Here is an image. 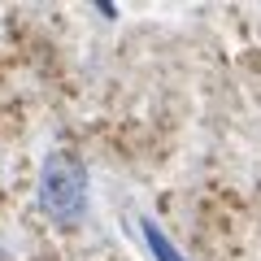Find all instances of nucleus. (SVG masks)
Returning a JSON list of instances; mask_svg holds the SVG:
<instances>
[{"mask_svg":"<svg viewBox=\"0 0 261 261\" xmlns=\"http://www.w3.org/2000/svg\"><path fill=\"white\" fill-rule=\"evenodd\" d=\"M39 209L48 222L70 231L87 218V200H92V183H87V166L65 148H53L39 166Z\"/></svg>","mask_w":261,"mask_h":261,"instance_id":"1","label":"nucleus"},{"mask_svg":"<svg viewBox=\"0 0 261 261\" xmlns=\"http://www.w3.org/2000/svg\"><path fill=\"white\" fill-rule=\"evenodd\" d=\"M140 235H144V244H148V257L152 261H187L183 252L174 248V240H170L152 218H140Z\"/></svg>","mask_w":261,"mask_h":261,"instance_id":"2","label":"nucleus"}]
</instances>
